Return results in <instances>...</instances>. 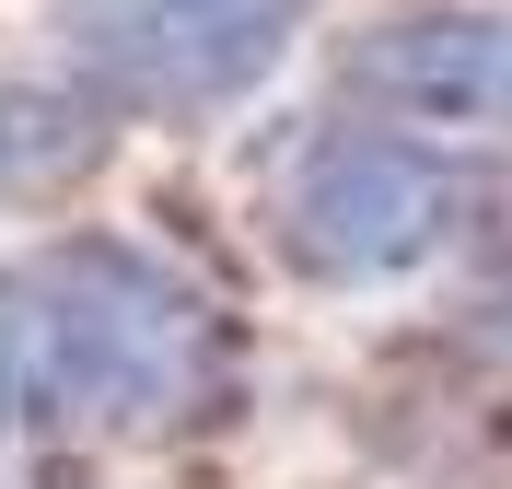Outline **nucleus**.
<instances>
[{"instance_id": "4", "label": "nucleus", "mask_w": 512, "mask_h": 489, "mask_svg": "<svg viewBox=\"0 0 512 489\" xmlns=\"http://www.w3.org/2000/svg\"><path fill=\"white\" fill-rule=\"evenodd\" d=\"M350 94L384 117H419V129H454V117H512V12L489 0H454V12H396V24L361 35Z\"/></svg>"}, {"instance_id": "3", "label": "nucleus", "mask_w": 512, "mask_h": 489, "mask_svg": "<svg viewBox=\"0 0 512 489\" xmlns=\"http://www.w3.org/2000/svg\"><path fill=\"white\" fill-rule=\"evenodd\" d=\"M315 0H94L82 12V82L105 105H222L303 35Z\"/></svg>"}, {"instance_id": "1", "label": "nucleus", "mask_w": 512, "mask_h": 489, "mask_svg": "<svg viewBox=\"0 0 512 489\" xmlns=\"http://www.w3.org/2000/svg\"><path fill=\"white\" fill-rule=\"evenodd\" d=\"M12 303H24V408L82 431L175 420L222 361L210 303L140 245H59Z\"/></svg>"}, {"instance_id": "2", "label": "nucleus", "mask_w": 512, "mask_h": 489, "mask_svg": "<svg viewBox=\"0 0 512 489\" xmlns=\"http://www.w3.org/2000/svg\"><path fill=\"white\" fill-rule=\"evenodd\" d=\"M454 210H466V198H454L443 152L350 129V140H315L303 175L280 187V245H291V268L361 292V280H408L419 257H443Z\"/></svg>"}, {"instance_id": "5", "label": "nucleus", "mask_w": 512, "mask_h": 489, "mask_svg": "<svg viewBox=\"0 0 512 489\" xmlns=\"http://www.w3.org/2000/svg\"><path fill=\"white\" fill-rule=\"evenodd\" d=\"M24 420V303L0 292V431Z\"/></svg>"}]
</instances>
